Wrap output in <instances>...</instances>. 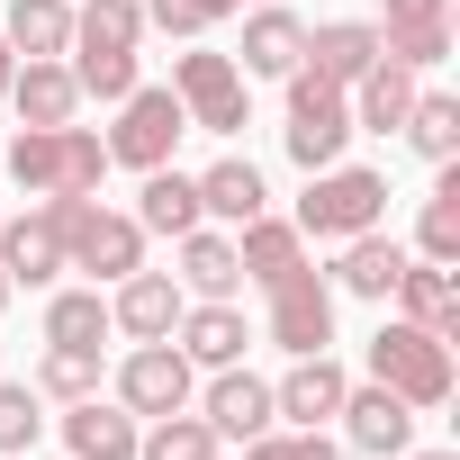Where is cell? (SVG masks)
<instances>
[{"label":"cell","mask_w":460,"mask_h":460,"mask_svg":"<svg viewBox=\"0 0 460 460\" xmlns=\"http://www.w3.org/2000/svg\"><path fill=\"white\" fill-rule=\"evenodd\" d=\"M109 172V145L91 127H19L10 136V181L37 199H91Z\"/></svg>","instance_id":"obj_1"},{"label":"cell","mask_w":460,"mask_h":460,"mask_svg":"<svg viewBox=\"0 0 460 460\" xmlns=\"http://www.w3.org/2000/svg\"><path fill=\"white\" fill-rule=\"evenodd\" d=\"M55 235H64V271H91V280H127L145 271V226L100 208V199H46Z\"/></svg>","instance_id":"obj_2"},{"label":"cell","mask_w":460,"mask_h":460,"mask_svg":"<svg viewBox=\"0 0 460 460\" xmlns=\"http://www.w3.org/2000/svg\"><path fill=\"white\" fill-rule=\"evenodd\" d=\"M388 217V181L379 172H352V163H325V172H307V199H298V235H316V244H343V235H361V226H379Z\"/></svg>","instance_id":"obj_3"},{"label":"cell","mask_w":460,"mask_h":460,"mask_svg":"<svg viewBox=\"0 0 460 460\" xmlns=\"http://www.w3.org/2000/svg\"><path fill=\"white\" fill-rule=\"evenodd\" d=\"M370 379H379V388H397L406 406H442V397H451V343L397 316V325H379V334H370Z\"/></svg>","instance_id":"obj_4"},{"label":"cell","mask_w":460,"mask_h":460,"mask_svg":"<svg viewBox=\"0 0 460 460\" xmlns=\"http://www.w3.org/2000/svg\"><path fill=\"white\" fill-rule=\"evenodd\" d=\"M289 163L298 172H325V163H343V145H352V91H334V82H316L307 64L289 73Z\"/></svg>","instance_id":"obj_5"},{"label":"cell","mask_w":460,"mask_h":460,"mask_svg":"<svg viewBox=\"0 0 460 460\" xmlns=\"http://www.w3.org/2000/svg\"><path fill=\"white\" fill-rule=\"evenodd\" d=\"M190 136V109H181V91H127L118 100V127L100 136L109 145V163H127V172H154V163H172V145Z\"/></svg>","instance_id":"obj_6"},{"label":"cell","mask_w":460,"mask_h":460,"mask_svg":"<svg viewBox=\"0 0 460 460\" xmlns=\"http://www.w3.org/2000/svg\"><path fill=\"white\" fill-rule=\"evenodd\" d=\"M262 289H271V343H280L289 361L334 343V280H325L316 262H298V271H280V280H262Z\"/></svg>","instance_id":"obj_7"},{"label":"cell","mask_w":460,"mask_h":460,"mask_svg":"<svg viewBox=\"0 0 460 460\" xmlns=\"http://www.w3.org/2000/svg\"><path fill=\"white\" fill-rule=\"evenodd\" d=\"M118 406H127V415H181V406H190V361H181L172 334H163V343H136V352L118 361Z\"/></svg>","instance_id":"obj_8"},{"label":"cell","mask_w":460,"mask_h":460,"mask_svg":"<svg viewBox=\"0 0 460 460\" xmlns=\"http://www.w3.org/2000/svg\"><path fill=\"white\" fill-rule=\"evenodd\" d=\"M172 91H181L190 127H208V136H235L244 127V73L226 55H181L172 64Z\"/></svg>","instance_id":"obj_9"},{"label":"cell","mask_w":460,"mask_h":460,"mask_svg":"<svg viewBox=\"0 0 460 460\" xmlns=\"http://www.w3.org/2000/svg\"><path fill=\"white\" fill-rule=\"evenodd\" d=\"M343 388H352V379H343L334 352H298L289 379L271 388V415H289L298 433H325V415H343Z\"/></svg>","instance_id":"obj_10"},{"label":"cell","mask_w":460,"mask_h":460,"mask_svg":"<svg viewBox=\"0 0 460 460\" xmlns=\"http://www.w3.org/2000/svg\"><path fill=\"white\" fill-rule=\"evenodd\" d=\"M199 415H208L217 442H253V433L280 424V415H271V379H253L244 361H226V370L208 379V406H199Z\"/></svg>","instance_id":"obj_11"},{"label":"cell","mask_w":460,"mask_h":460,"mask_svg":"<svg viewBox=\"0 0 460 460\" xmlns=\"http://www.w3.org/2000/svg\"><path fill=\"white\" fill-rule=\"evenodd\" d=\"M172 343H181V361H190V370H226V361H244L253 325H244V307H235V298H199V307H181Z\"/></svg>","instance_id":"obj_12"},{"label":"cell","mask_w":460,"mask_h":460,"mask_svg":"<svg viewBox=\"0 0 460 460\" xmlns=\"http://www.w3.org/2000/svg\"><path fill=\"white\" fill-rule=\"evenodd\" d=\"M181 307H190V289H181L172 271H127L118 298H109V325L136 334V343H163V334L181 325Z\"/></svg>","instance_id":"obj_13"},{"label":"cell","mask_w":460,"mask_h":460,"mask_svg":"<svg viewBox=\"0 0 460 460\" xmlns=\"http://www.w3.org/2000/svg\"><path fill=\"white\" fill-rule=\"evenodd\" d=\"M343 433H352V451H370V460H397L406 442H415V406L397 397V388H343Z\"/></svg>","instance_id":"obj_14"},{"label":"cell","mask_w":460,"mask_h":460,"mask_svg":"<svg viewBox=\"0 0 460 460\" xmlns=\"http://www.w3.org/2000/svg\"><path fill=\"white\" fill-rule=\"evenodd\" d=\"M379 55L433 73L451 55V0H388V19H379Z\"/></svg>","instance_id":"obj_15"},{"label":"cell","mask_w":460,"mask_h":460,"mask_svg":"<svg viewBox=\"0 0 460 460\" xmlns=\"http://www.w3.org/2000/svg\"><path fill=\"white\" fill-rule=\"evenodd\" d=\"M0 271H10V289H46L64 271V235H55V217H0Z\"/></svg>","instance_id":"obj_16"},{"label":"cell","mask_w":460,"mask_h":460,"mask_svg":"<svg viewBox=\"0 0 460 460\" xmlns=\"http://www.w3.org/2000/svg\"><path fill=\"white\" fill-rule=\"evenodd\" d=\"M388 298L406 307V325H424V334H442V343L460 334V280H451V262H406Z\"/></svg>","instance_id":"obj_17"},{"label":"cell","mask_w":460,"mask_h":460,"mask_svg":"<svg viewBox=\"0 0 460 460\" xmlns=\"http://www.w3.org/2000/svg\"><path fill=\"white\" fill-rule=\"evenodd\" d=\"M316 82H334V91H352L370 64H379V28H361V19H334V28H316L307 37V55H298Z\"/></svg>","instance_id":"obj_18"},{"label":"cell","mask_w":460,"mask_h":460,"mask_svg":"<svg viewBox=\"0 0 460 460\" xmlns=\"http://www.w3.org/2000/svg\"><path fill=\"white\" fill-rule=\"evenodd\" d=\"M397 271H406V244H397V235H379V226H361V235H343L334 289H352V298H388V289H397Z\"/></svg>","instance_id":"obj_19"},{"label":"cell","mask_w":460,"mask_h":460,"mask_svg":"<svg viewBox=\"0 0 460 460\" xmlns=\"http://www.w3.org/2000/svg\"><path fill=\"white\" fill-rule=\"evenodd\" d=\"M10 100H19V127H73V109H82V82H73V64H28V73H10Z\"/></svg>","instance_id":"obj_20"},{"label":"cell","mask_w":460,"mask_h":460,"mask_svg":"<svg viewBox=\"0 0 460 460\" xmlns=\"http://www.w3.org/2000/svg\"><path fill=\"white\" fill-rule=\"evenodd\" d=\"M64 442H73V460H136V415L109 397H73Z\"/></svg>","instance_id":"obj_21"},{"label":"cell","mask_w":460,"mask_h":460,"mask_svg":"<svg viewBox=\"0 0 460 460\" xmlns=\"http://www.w3.org/2000/svg\"><path fill=\"white\" fill-rule=\"evenodd\" d=\"M361 100H352V127H370V136H388V127H406V109H415V64H397V55H379L361 82H352Z\"/></svg>","instance_id":"obj_22"},{"label":"cell","mask_w":460,"mask_h":460,"mask_svg":"<svg viewBox=\"0 0 460 460\" xmlns=\"http://www.w3.org/2000/svg\"><path fill=\"white\" fill-rule=\"evenodd\" d=\"M0 46L46 64V55H73V0H10V28H0Z\"/></svg>","instance_id":"obj_23"},{"label":"cell","mask_w":460,"mask_h":460,"mask_svg":"<svg viewBox=\"0 0 460 460\" xmlns=\"http://www.w3.org/2000/svg\"><path fill=\"white\" fill-rule=\"evenodd\" d=\"M262 208H271V190H262V172H253V163H235V154H226V163H208V172H199V217L253 226Z\"/></svg>","instance_id":"obj_24"},{"label":"cell","mask_w":460,"mask_h":460,"mask_svg":"<svg viewBox=\"0 0 460 460\" xmlns=\"http://www.w3.org/2000/svg\"><path fill=\"white\" fill-rule=\"evenodd\" d=\"M145 46V0H82L73 10V55H136Z\"/></svg>","instance_id":"obj_25"},{"label":"cell","mask_w":460,"mask_h":460,"mask_svg":"<svg viewBox=\"0 0 460 460\" xmlns=\"http://www.w3.org/2000/svg\"><path fill=\"white\" fill-rule=\"evenodd\" d=\"M298 55H307V28H298L289 10H253V19H244V73L289 82V73H298Z\"/></svg>","instance_id":"obj_26"},{"label":"cell","mask_w":460,"mask_h":460,"mask_svg":"<svg viewBox=\"0 0 460 460\" xmlns=\"http://www.w3.org/2000/svg\"><path fill=\"white\" fill-rule=\"evenodd\" d=\"M244 262H235V235H208V226H190L181 235V289L190 298H235Z\"/></svg>","instance_id":"obj_27"},{"label":"cell","mask_w":460,"mask_h":460,"mask_svg":"<svg viewBox=\"0 0 460 460\" xmlns=\"http://www.w3.org/2000/svg\"><path fill=\"white\" fill-rule=\"evenodd\" d=\"M235 262H244V280H280V271H298V262H307V235H298L289 217H271V208H262L244 235H235Z\"/></svg>","instance_id":"obj_28"},{"label":"cell","mask_w":460,"mask_h":460,"mask_svg":"<svg viewBox=\"0 0 460 460\" xmlns=\"http://www.w3.org/2000/svg\"><path fill=\"white\" fill-rule=\"evenodd\" d=\"M136 226H145V235H190V226H199V181L172 172V163H154V172H145V208H136Z\"/></svg>","instance_id":"obj_29"},{"label":"cell","mask_w":460,"mask_h":460,"mask_svg":"<svg viewBox=\"0 0 460 460\" xmlns=\"http://www.w3.org/2000/svg\"><path fill=\"white\" fill-rule=\"evenodd\" d=\"M406 145H415L424 163H451V154H460V100L415 91V109H406Z\"/></svg>","instance_id":"obj_30"},{"label":"cell","mask_w":460,"mask_h":460,"mask_svg":"<svg viewBox=\"0 0 460 460\" xmlns=\"http://www.w3.org/2000/svg\"><path fill=\"white\" fill-rule=\"evenodd\" d=\"M136 460H217V433L208 415H154V433H136Z\"/></svg>","instance_id":"obj_31"},{"label":"cell","mask_w":460,"mask_h":460,"mask_svg":"<svg viewBox=\"0 0 460 460\" xmlns=\"http://www.w3.org/2000/svg\"><path fill=\"white\" fill-rule=\"evenodd\" d=\"M415 244H424V262H460V172L433 181V199L415 217Z\"/></svg>","instance_id":"obj_32"},{"label":"cell","mask_w":460,"mask_h":460,"mask_svg":"<svg viewBox=\"0 0 460 460\" xmlns=\"http://www.w3.org/2000/svg\"><path fill=\"white\" fill-rule=\"evenodd\" d=\"M100 334H109V298H100V289H64V298L46 307V343H82V352H100Z\"/></svg>","instance_id":"obj_33"},{"label":"cell","mask_w":460,"mask_h":460,"mask_svg":"<svg viewBox=\"0 0 460 460\" xmlns=\"http://www.w3.org/2000/svg\"><path fill=\"white\" fill-rule=\"evenodd\" d=\"M37 397H100V352H82V343H46V361H37Z\"/></svg>","instance_id":"obj_34"},{"label":"cell","mask_w":460,"mask_h":460,"mask_svg":"<svg viewBox=\"0 0 460 460\" xmlns=\"http://www.w3.org/2000/svg\"><path fill=\"white\" fill-rule=\"evenodd\" d=\"M244 0H145V28H163V37H208L217 19H235Z\"/></svg>","instance_id":"obj_35"},{"label":"cell","mask_w":460,"mask_h":460,"mask_svg":"<svg viewBox=\"0 0 460 460\" xmlns=\"http://www.w3.org/2000/svg\"><path fill=\"white\" fill-rule=\"evenodd\" d=\"M37 433H46V415H37V388L0 379V460H10V451H37Z\"/></svg>","instance_id":"obj_36"},{"label":"cell","mask_w":460,"mask_h":460,"mask_svg":"<svg viewBox=\"0 0 460 460\" xmlns=\"http://www.w3.org/2000/svg\"><path fill=\"white\" fill-rule=\"evenodd\" d=\"M73 82H82V100H127L136 91V55H73Z\"/></svg>","instance_id":"obj_37"},{"label":"cell","mask_w":460,"mask_h":460,"mask_svg":"<svg viewBox=\"0 0 460 460\" xmlns=\"http://www.w3.org/2000/svg\"><path fill=\"white\" fill-rule=\"evenodd\" d=\"M244 460H343V451H334L325 433H298V424H289V433H253Z\"/></svg>","instance_id":"obj_38"},{"label":"cell","mask_w":460,"mask_h":460,"mask_svg":"<svg viewBox=\"0 0 460 460\" xmlns=\"http://www.w3.org/2000/svg\"><path fill=\"white\" fill-rule=\"evenodd\" d=\"M10 73H19V55H10V46H0V100H10Z\"/></svg>","instance_id":"obj_39"},{"label":"cell","mask_w":460,"mask_h":460,"mask_svg":"<svg viewBox=\"0 0 460 460\" xmlns=\"http://www.w3.org/2000/svg\"><path fill=\"white\" fill-rule=\"evenodd\" d=\"M406 460H460V451H406Z\"/></svg>","instance_id":"obj_40"},{"label":"cell","mask_w":460,"mask_h":460,"mask_svg":"<svg viewBox=\"0 0 460 460\" xmlns=\"http://www.w3.org/2000/svg\"><path fill=\"white\" fill-rule=\"evenodd\" d=\"M0 307H10V271H0Z\"/></svg>","instance_id":"obj_41"}]
</instances>
